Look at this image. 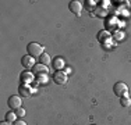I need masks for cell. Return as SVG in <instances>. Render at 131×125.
Wrapping results in <instances>:
<instances>
[{"label":"cell","mask_w":131,"mask_h":125,"mask_svg":"<svg viewBox=\"0 0 131 125\" xmlns=\"http://www.w3.org/2000/svg\"><path fill=\"white\" fill-rule=\"evenodd\" d=\"M6 121H8V122H15V121H17V114H15V111H8L7 114H6Z\"/></svg>","instance_id":"13"},{"label":"cell","mask_w":131,"mask_h":125,"mask_svg":"<svg viewBox=\"0 0 131 125\" xmlns=\"http://www.w3.org/2000/svg\"><path fill=\"white\" fill-rule=\"evenodd\" d=\"M21 81H23V83H25V85H29L34 81V74L32 72H23L21 74Z\"/></svg>","instance_id":"10"},{"label":"cell","mask_w":131,"mask_h":125,"mask_svg":"<svg viewBox=\"0 0 131 125\" xmlns=\"http://www.w3.org/2000/svg\"><path fill=\"white\" fill-rule=\"evenodd\" d=\"M114 38H116V39H121V38H123V33H121V32H116V36H114Z\"/></svg>","instance_id":"18"},{"label":"cell","mask_w":131,"mask_h":125,"mask_svg":"<svg viewBox=\"0 0 131 125\" xmlns=\"http://www.w3.org/2000/svg\"><path fill=\"white\" fill-rule=\"evenodd\" d=\"M21 64H23V67L27 68V70L34 68V67H35V58L31 57L29 54H27V56H24V57L21 58Z\"/></svg>","instance_id":"6"},{"label":"cell","mask_w":131,"mask_h":125,"mask_svg":"<svg viewBox=\"0 0 131 125\" xmlns=\"http://www.w3.org/2000/svg\"><path fill=\"white\" fill-rule=\"evenodd\" d=\"M15 114H17V117H24V115H25V110H24L23 107H20V108H17V110H15Z\"/></svg>","instance_id":"16"},{"label":"cell","mask_w":131,"mask_h":125,"mask_svg":"<svg viewBox=\"0 0 131 125\" xmlns=\"http://www.w3.org/2000/svg\"><path fill=\"white\" fill-rule=\"evenodd\" d=\"M27 50H28V54L34 58H36V57L39 58L40 56L43 54V46H40L39 43H35V42L29 43V45L27 46Z\"/></svg>","instance_id":"1"},{"label":"cell","mask_w":131,"mask_h":125,"mask_svg":"<svg viewBox=\"0 0 131 125\" xmlns=\"http://www.w3.org/2000/svg\"><path fill=\"white\" fill-rule=\"evenodd\" d=\"M53 81H54L57 85H66L67 83V74L64 71H56L53 74Z\"/></svg>","instance_id":"4"},{"label":"cell","mask_w":131,"mask_h":125,"mask_svg":"<svg viewBox=\"0 0 131 125\" xmlns=\"http://www.w3.org/2000/svg\"><path fill=\"white\" fill-rule=\"evenodd\" d=\"M31 93H32V89H31L29 85H25V83L20 85V96L28 97V96H31Z\"/></svg>","instance_id":"8"},{"label":"cell","mask_w":131,"mask_h":125,"mask_svg":"<svg viewBox=\"0 0 131 125\" xmlns=\"http://www.w3.org/2000/svg\"><path fill=\"white\" fill-rule=\"evenodd\" d=\"M7 104L10 108H13V110H17V108L21 107V104H23V102H21V97L18 95H13L10 96L7 100Z\"/></svg>","instance_id":"3"},{"label":"cell","mask_w":131,"mask_h":125,"mask_svg":"<svg viewBox=\"0 0 131 125\" xmlns=\"http://www.w3.org/2000/svg\"><path fill=\"white\" fill-rule=\"evenodd\" d=\"M66 62H64V58L61 57H56L54 60H53V68H54L56 71H61L64 68Z\"/></svg>","instance_id":"9"},{"label":"cell","mask_w":131,"mask_h":125,"mask_svg":"<svg viewBox=\"0 0 131 125\" xmlns=\"http://www.w3.org/2000/svg\"><path fill=\"white\" fill-rule=\"evenodd\" d=\"M71 72V68H66V74H70Z\"/></svg>","instance_id":"20"},{"label":"cell","mask_w":131,"mask_h":125,"mask_svg":"<svg viewBox=\"0 0 131 125\" xmlns=\"http://www.w3.org/2000/svg\"><path fill=\"white\" fill-rule=\"evenodd\" d=\"M36 81H38V83L46 85L48 83V75H36Z\"/></svg>","instance_id":"15"},{"label":"cell","mask_w":131,"mask_h":125,"mask_svg":"<svg viewBox=\"0 0 131 125\" xmlns=\"http://www.w3.org/2000/svg\"><path fill=\"white\" fill-rule=\"evenodd\" d=\"M13 125H27V122L23 121V120H17L15 122H13Z\"/></svg>","instance_id":"17"},{"label":"cell","mask_w":131,"mask_h":125,"mask_svg":"<svg viewBox=\"0 0 131 125\" xmlns=\"http://www.w3.org/2000/svg\"><path fill=\"white\" fill-rule=\"evenodd\" d=\"M120 103L123 107H128V106L131 104V99L128 97V96H124V97H120Z\"/></svg>","instance_id":"14"},{"label":"cell","mask_w":131,"mask_h":125,"mask_svg":"<svg viewBox=\"0 0 131 125\" xmlns=\"http://www.w3.org/2000/svg\"><path fill=\"white\" fill-rule=\"evenodd\" d=\"M34 72L36 75H48L49 70H48V65H43L38 62V64H35V67H34Z\"/></svg>","instance_id":"7"},{"label":"cell","mask_w":131,"mask_h":125,"mask_svg":"<svg viewBox=\"0 0 131 125\" xmlns=\"http://www.w3.org/2000/svg\"><path fill=\"white\" fill-rule=\"evenodd\" d=\"M68 10L73 12V14L80 15L81 10H82V4H81V2H78V0H73V2L68 3Z\"/></svg>","instance_id":"5"},{"label":"cell","mask_w":131,"mask_h":125,"mask_svg":"<svg viewBox=\"0 0 131 125\" xmlns=\"http://www.w3.org/2000/svg\"><path fill=\"white\" fill-rule=\"evenodd\" d=\"M0 125H13V124L8 122V121H3V122H0Z\"/></svg>","instance_id":"19"},{"label":"cell","mask_w":131,"mask_h":125,"mask_svg":"<svg viewBox=\"0 0 131 125\" xmlns=\"http://www.w3.org/2000/svg\"><path fill=\"white\" fill-rule=\"evenodd\" d=\"M98 39H99V42L103 43L105 40H109V39H110V33H109L107 31H102V32H99Z\"/></svg>","instance_id":"12"},{"label":"cell","mask_w":131,"mask_h":125,"mask_svg":"<svg viewBox=\"0 0 131 125\" xmlns=\"http://www.w3.org/2000/svg\"><path fill=\"white\" fill-rule=\"evenodd\" d=\"M113 92L117 97H124V96H128V88L123 82H116L113 86Z\"/></svg>","instance_id":"2"},{"label":"cell","mask_w":131,"mask_h":125,"mask_svg":"<svg viewBox=\"0 0 131 125\" xmlns=\"http://www.w3.org/2000/svg\"><path fill=\"white\" fill-rule=\"evenodd\" d=\"M92 125H93V124H92Z\"/></svg>","instance_id":"21"},{"label":"cell","mask_w":131,"mask_h":125,"mask_svg":"<svg viewBox=\"0 0 131 125\" xmlns=\"http://www.w3.org/2000/svg\"><path fill=\"white\" fill-rule=\"evenodd\" d=\"M39 62L43 64V65H49L50 64V56H49L48 53H43V54L39 57Z\"/></svg>","instance_id":"11"}]
</instances>
